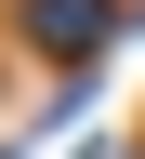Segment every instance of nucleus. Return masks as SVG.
I'll return each mask as SVG.
<instances>
[{
  "label": "nucleus",
  "instance_id": "f257e3e1",
  "mask_svg": "<svg viewBox=\"0 0 145 159\" xmlns=\"http://www.w3.org/2000/svg\"><path fill=\"white\" fill-rule=\"evenodd\" d=\"M40 40H53V53H92V40H106V0H40Z\"/></svg>",
  "mask_w": 145,
  "mask_h": 159
}]
</instances>
